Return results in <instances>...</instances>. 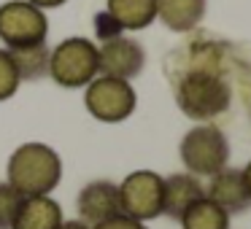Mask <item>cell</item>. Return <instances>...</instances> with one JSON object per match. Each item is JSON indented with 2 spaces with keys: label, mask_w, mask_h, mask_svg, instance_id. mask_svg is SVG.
I'll list each match as a JSON object with an SVG mask.
<instances>
[{
  "label": "cell",
  "mask_w": 251,
  "mask_h": 229,
  "mask_svg": "<svg viewBox=\"0 0 251 229\" xmlns=\"http://www.w3.org/2000/svg\"><path fill=\"white\" fill-rule=\"evenodd\" d=\"M229 159V143L219 127L213 124H200L192 127L181 140V162L186 173L195 178H211L219 170L227 167Z\"/></svg>",
  "instance_id": "obj_4"
},
{
  "label": "cell",
  "mask_w": 251,
  "mask_h": 229,
  "mask_svg": "<svg viewBox=\"0 0 251 229\" xmlns=\"http://www.w3.org/2000/svg\"><path fill=\"white\" fill-rule=\"evenodd\" d=\"M76 210H78V218L84 224H89V227L119 216L122 213L119 186L111 183V181H103V178L87 183L76 197Z\"/></svg>",
  "instance_id": "obj_9"
},
{
  "label": "cell",
  "mask_w": 251,
  "mask_h": 229,
  "mask_svg": "<svg viewBox=\"0 0 251 229\" xmlns=\"http://www.w3.org/2000/svg\"><path fill=\"white\" fill-rule=\"evenodd\" d=\"M62 224V207L49 194L22 197L11 229H57Z\"/></svg>",
  "instance_id": "obj_12"
},
{
  "label": "cell",
  "mask_w": 251,
  "mask_h": 229,
  "mask_svg": "<svg viewBox=\"0 0 251 229\" xmlns=\"http://www.w3.org/2000/svg\"><path fill=\"white\" fill-rule=\"evenodd\" d=\"M92 229H146V227H143V221H135V218H130V216H125V213H119V216L108 218V221L95 224Z\"/></svg>",
  "instance_id": "obj_20"
},
{
  "label": "cell",
  "mask_w": 251,
  "mask_h": 229,
  "mask_svg": "<svg viewBox=\"0 0 251 229\" xmlns=\"http://www.w3.org/2000/svg\"><path fill=\"white\" fill-rule=\"evenodd\" d=\"M27 3H33V6H38V8H60V6H65L68 0H27Z\"/></svg>",
  "instance_id": "obj_21"
},
{
  "label": "cell",
  "mask_w": 251,
  "mask_h": 229,
  "mask_svg": "<svg viewBox=\"0 0 251 229\" xmlns=\"http://www.w3.org/2000/svg\"><path fill=\"white\" fill-rule=\"evenodd\" d=\"M49 76L65 89H81L100 76L98 70V46L89 38H65L51 49Z\"/></svg>",
  "instance_id": "obj_3"
},
{
  "label": "cell",
  "mask_w": 251,
  "mask_h": 229,
  "mask_svg": "<svg viewBox=\"0 0 251 229\" xmlns=\"http://www.w3.org/2000/svg\"><path fill=\"white\" fill-rule=\"evenodd\" d=\"M105 11L122 30H146L157 19V0H108Z\"/></svg>",
  "instance_id": "obj_14"
},
{
  "label": "cell",
  "mask_w": 251,
  "mask_h": 229,
  "mask_svg": "<svg viewBox=\"0 0 251 229\" xmlns=\"http://www.w3.org/2000/svg\"><path fill=\"white\" fill-rule=\"evenodd\" d=\"M243 178H246V186H249V191H251V162L246 164V170H243Z\"/></svg>",
  "instance_id": "obj_23"
},
{
  "label": "cell",
  "mask_w": 251,
  "mask_h": 229,
  "mask_svg": "<svg viewBox=\"0 0 251 229\" xmlns=\"http://www.w3.org/2000/svg\"><path fill=\"white\" fill-rule=\"evenodd\" d=\"M84 105L98 121L116 124V121H125L135 114L138 97H135V89L130 87V81H125V78L95 76L87 84Z\"/></svg>",
  "instance_id": "obj_6"
},
{
  "label": "cell",
  "mask_w": 251,
  "mask_h": 229,
  "mask_svg": "<svg viewBox=\"0 0 251 229\" xmlns=\"http://www.w3.org/2000/svg\"><path fill=\"white\" fill-rule=\"evenodd\" d=\"M11 60L19 70L22 81H41L49 76V57L51 49L49 44H35V46H25V49H8Z\"/></svg>",
  "instance_id": "obj_15"
},
{
  "label": "cell",
  "mask_w": 251,
  "mask_h": 229,
  "mask_svg": "<svg viewBox=\"0 0 251 229\" xmlns=\"http://www.w3.org/2000/svg\"><path fill=\"white\" fill-rule=\"evenodd\" d=\"M19 84H22V78H19V70L17 65H14L11 60V51L8 49H0V103L8 97H14L19 89Z\"/></svg>",
  "instance_id": "obj_17"
},
{
  "label": "cell",
  "mask_w": 251,
  "mask_h": 229,
  "mask_svg": "<svg viewBox=\"0 0 251 229\" xmlns=\"http://www.w3.org/2000/svg\"><path fill=\"white\" fill-rule=\"evenodd\" d=\"M46 38H49V19L44 8L27 0H8L0 6V41L6 44V49L46 44Z\"/></svg>",
  "instance_id": "obj_5"
},
{
  "label": "cell",
  "mask_w": 251,
  "mask_h": 229,
  "mask_svg": "<svg viewBox=\"0 0 251 229\" xmlns=\"http://www.w3.org/2000/svg\"><path fill=\"white\" fill-rule=\"evenodd\" d=\"M205 197L216 202L227 216L251 210V191L246 186L243 170L224 167L216 175H211V183L205 186Z\"/></svg>",
  "instance_id": "obj_10"
},
{
  "label": "cell",
  "mask_w": 251,
  "mask_h": 229,
  "mask_svg": "<svg viewBox=\"0 0 251 229\" xmlns=\"http://www.w3.org/2000/svg\"><path fill=\"white\" fill-rule=\"evenodd\" d=\"M205 17V0H157V19L173 33H189Z\"/></svg>",
  "instance_id": "obj_13"
},
{
  "label": "cell",
  "mask_w": 251,
  "mask_h": 229,
  "mask_svg": "<svg viewBox=\"0 0 251 229\" xmlns=\"http://www.w3.org/2000/svg\"><path fill=\"white\" fill-rule=\"evenodd\" d=\"M122 213L135 221H151L162 216V175L151 170H135L119 183Z\"/></svg>",
  "instance_id": "obj_7"
},
{
  "label": "cell",
  "mask_w": 251,
  "mask_h": 229,
  "mask_svg": "<svg viewBox=\"0 0 251 229\" xmlns=\"http://www.w3.org/2000/svg\"><path fill=\"white\" fill-rule=\"evenodd\" d=\"M125 30L119 27V22H116L114 17H111L108 11H100L95 14V35H98V41L103 44V41H111L116 38V35H122Z\"/></svg>",
  "instance_id": "obj_19"
},
{
  "label": "cell",
  "mask_w": 251,
  "mask_h": 229,
  "mask_svg": "<svg viewBox=\"0 0 251 229\" xmlns=\"http://www.w3.org/2000/svg\"><path fill=\"white\" fill-rule=\"evenodd\" d=\"M181 227L184 229H229V216L216 205V202L202 197L200 202H195V205L181 216Z\"/></svg>",
  "instance_id": "obj_16"
},
{
  "label": "cell",
  "mask_w": 251,
  "mask_h": 229,
  "mask_svg": "<svg viewBox=\"0 0 251 229\" xmlns=\"http://www.w3.org/2000/svg\"><path fill=\"white\" fill-rule=\"evenodd\" d=\"M146 65V51L138 41L127 35H116L111 41H103L98 46V70L100 76H114V78H135Z\"/></svg>",
  "instance_id": "obj_8"
},
{
  "label": "cell",
  "mask_w": 251,
  "mask_h": 229,
  "mask_svg": "<svg viewBox=\"0 0 251 229\" xmlns=\"http://www.w3.org/2000/svg\"><path fill=\"white\" fill-rule=\"evenodd\" d=\"M62 178V162L46 143H25L8 159V183L22 197L51 194Z\"/></svg>",
  "instance_id": "obj_1"
},
{
  "label": "cell",
  "mask_w": 251,
  "mask_h": 229,
  "mask_svg": "<svg viewBox=\"0 0 251 229\" xmlns=\"http://www.w3.org/2000/svg\"><path fill=\"white\" fill-rule=\"evenodd\" d=\"M57 229H92L89 224H84V221H62Z\"/></svg>",
  "instance_id": "obj_22"
},
{
  "label": "cell",
  "mask_w": 251,
  "mask_h": 229,
  "mask_svg": "<svg viewBox=\"0 0 251 229\" xmlns=\"http://www.w3.org/2000/svg\"><path fill=\"white\" fill-rule=\"evenodd\" d=\"M19 202H22V194L8 181H0V229H11Z\"/></svg>",
  "instance_id": "obj_18"
},
{
  "label": "cell",
  "mask_w": 251,
  "mask_h": 229,
  "mask_svg": "<svg viewBox=\"0 0 251 229\" xmlns=\"http://www.w3.org/2000/svg\"><path fill=\"white\" fill-rule=\"evenodd\" d=\"M205 197V186L192 173H173L162 178V216H170L173 221H181L186 210L195 202Z\"/></svg>",
  "instance_id": "obj_11"
},
{
  "label": "cell",
  "mask_w": 251,
  "mask_h": 229,
  "mask_svg": "<svg viewBox=\"0 0 251 229\" xmlns=\"http://www.w3.org/2000/svg\"><path fill=\"white\" fill-rule=\"evenodd\" d=\"M229 84L222 78V73L211 68H192L181 76L176 87V103L184 111V116L195 121H208L222 116L229 108Z\"/></svg>",
  "instance_id": "obj_2"
}]
</instances>
